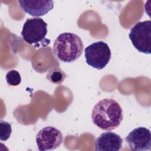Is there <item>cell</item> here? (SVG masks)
I'll list each match as a JSON object with an SVG mask.
<instances>
[{
	"label": "cell",
	"instance_id": "1",
	"mask_svg": "<svg viewBox=\"0 0 151 151\" xmlns=\"http://www.w3.org/2000/svg\"><path fill=\"white\" fill-rule=\"evenodd\" d=\"M123 110L118 102L112 99H104L97 102L91 113L93 123L104 130L118 127L123 120Z\"/></svg>",
	"mask_w": 151,
	"mask_h": 151
},
{
	"label": "cell",
	"instance_id": "2",
	"mask_svg": "<svg viewBox=\"0 0 151 151\" xmlns=\"http://www.w3.org/2000/svg\"><path fill=\"white\" fill-rule=\"evenodd\" d=\"M84 45L81 39L72 32L60 34L53 45L55 57L64 63H71L77 60L82 54Z\"/></svg>",
	"mask_w": 151,
	"mask_h": 151
},
{
	"label": "cell",
	"instance_id": "3",
	"mask_svg": "<svg viewBox=\"0 0 151 151\" xmlns=\"http://www.w3.org/2000/svg\"><path fill=\"white\" fill-rule=\"evenodd\" d=\"M86 63L97 70L104 68L109 63L111 53L107 43L99 41L87 46L84 50Z\"/></svg>",
	"mask_w": 151,
	"mask_h": 151
},
{
	"label": "cell",
	"instance_id": "4",
	"mask_svg": "<svg viewBox=\"0 0 151 151\" xmlns=\"http://www.w3.org/2000/svg\"><path fill=\"white\" fill-rule=\"evenodd\" d=\"M129 37L134 48L140 52L151 53V21L137 22L130 29Z\"/></svg>",
	"mask_w": 151,
	"mask_h": 151
},
{
	"label": "cell",
	"instance_id": "5",
	"mask_svg": "<svg viewBox=\"0 0 151 151\" xmlns=\"http://www.w3.org/2000/svg\"><path fill=\"white\" fill-rule=\"evenodd\" d=\"M47 34V24L38 17L27 19L21 31L23 40L30 45L42 42Z\"/></svg>",
	"mask_w": 151,
	"mask_h": 151
},
{
	"label": "cell",
	"instance_id": "6",
	"mask_svg": "<svg viewBox=\"0 0 151 151\" xmlns=\"http://www.w3.org/2000/svg\"><path fill=\"white\" fill-rule=\"evenodd\" d=\"M35 139L39 150H52L58 147L63 143V136L58 129L47 126L38 132Z\"/></svg>",
	"mask_w": 151,
	"mask_h": 151
},
{
	"label": "cell",
	"instance_id": "7",
	"mask_svg": "<svg viewBox=\"0 0 151 151\" xmlns=\"http://www.w3.org/2000/svg\"><path fill=\"white\" fill-rule=\"evenodd\" d=\"M130 150L133 151L150 150L151 133L145 127H139L132 130L125 138Z\"/></svg>",
	"mask_w": 151,
	"mask_h": 151
},
{
	"label": "cell",
	"instance_id": "8",
	"mask_svg": "<svg viewBox=\"0 0 151 151\" xmlns=\"http://www.w3.org/2000/svg\"><path fill=\"white\" fill-rule=\"evenodd\" d=\"M21 9L29 15L35 17L46 15L54 8V2L46 1H18Z\"/></svg>",
	"mask_w": 151,
	"mask_h": 151
},
{
	"label": "cell",
	"instance_id": "9",
	"mask_svg": "<svg viewBox=\"0 0 151 151\" xmlns=\"http://www.w3.org/2000/svg\"><path fill=\"white\" fill-rule=\"evenodd\" d=\"M123 139L120 135L106 132L101 133L95 142V150L97 151H119L122 146Z\"/></svg>",
	"mask_w": 151,
	"mask_h": 151
},
{
	"label": "cell",
	"instance_id": "10",
	"mask_svg": "<svg viewBox=\"0 0 151 151\" xmlns=\"http://www.w3.org/2000/svg\"><path fill=\"white\" fill-rule=\"evenodd\" d=\"M66 77L65 73L59 67H55L50 68L47 75V79L52 84H61Z\"/></svg>",
	"mask_w": 151,
	"mask_h": 151
},
{
	"label": "cell",
	"instance_id": "11",
	"mask_svg": "<svg viewBox=\"0 0 151 151\" xmlns=\"http://www.w3.org/2000/svg\"><path fill=\"white\" fill-rule=\"evenodd\" d=\"M6 81L11 86H18L21 81V77L19 72L15 70L9 71L6 74Z\"/></svg>",
	"mask_w": 151,
	"mask_h": 151
},
{
	"label": "cell",
	"instance_id": "12",
	"mask_svg": "<svg viewBox=\"0 0 151 151\" xmlns=\"http://www.w3.org/2000/svg\"><path fill=\"white\" fill-rule=\"evenodd\" d=\"M12 129L9 123L1 120L0 121V140L2 141L7 140L11 134Z\"/></svg>",
	"mask_w": 151,
	"mask_h": 151
}]
</instances>
